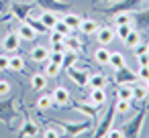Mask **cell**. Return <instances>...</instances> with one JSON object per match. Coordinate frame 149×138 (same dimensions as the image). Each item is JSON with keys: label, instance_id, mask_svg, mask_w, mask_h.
I'll use <instances>...</instances> for the list:
<instances>
[{"label": "cell", "instance_id": "cell-1", "mask_svg": "<svg viewBox=\"0 0 149 138\" xmlns=\"http://www.w3.org/2000/svg\"><path fill=\"white\" fill-rule=\"evenodd\" d=\"M114 81L120 85V83H135V81H139V77H137V71H133V69H129L127 65H123V67H118V69H114Z\"/></svg>", "mask_w": 149, "mask_h": 138}, {"label": "cell", "instance_id": "cell-2", "mask_svg": "<svg viewBox=\"0 0 149 138\" xmlns=\"http://www.w3.org/2000/svg\"><path fill=\"white\" fill-rule=\"evenodd\" d=\"M96 35H98L96 39H98V43H100L102 47H108V45L116 39V35H114V31H112L110 27H102V29H98Z\"/></svg>", "mask_w": 149, "mask_h": 138}, {"label": "cell", "instance_id": "cell-3", "mask_svg": "<svg viewBox=\"0 0 149 138\" xmlns=\"http://www.w3.org/2000/svg\"><path fill=\"white\" fill-rule=\"evenodd\" d=\"M143 118H145V112H141L129 126H125L123 128V132H125V136H139V132H141V126H143Z\"/></svg>", "mask_w": 149, "mask_h": 138}, {"label": "cell", "instance_id": "cell-4", "mask_svg": "<svg viewBox=\"0 0 149 138\" xmlns=\"http://www.w3.org/2000/svg\"><path fill=\"white\" fill-rule=\"evenodd\" d=\"M106 102V89L104 87H92L90 95H88V104L92 106H102Z\"/></svg>", "mask_w": 149, "mask_h": 138}, {"label": "cell", "instance_id": "cell-5", "mask_svg": "<svg viewBox=\"0 0 149 138\" xmlns=\"http://www.w3.org/2000/svg\"><path fill=\"white\" fill-rule=\"evenodd\" d=\"M116 114V110H114V102H112V106H110V110H108V116H104V120H102V124H100V128L96 130V134L94 136H106V132L110 130V126H112V116Z\"/></svg>", "mask_w": 149, "mask_h": 138}, {"label": "cell", "instance_id": "cell-6", "mask_svg": "<svg viewBox=\"0 0 149 138\" xmlns=\"http://www.w3.org/2000/svg\"><path fill=\"white\" fill-rule=\"evenodd\" d=\"M19 45H21V37H19V33H8V35L4 37V41H2V47H4L8 53L17 51Z\"/></svg>", "mask_w": 149, "mask_h": 138}, {"label": "cell", "instance_id": "cell-7", "mask_svg": "<svg viewBox=\"0 0 149 138\" xmlns=\"http://www.w3.org/2000/svg\"><path fill=\"white\" fill-rule=\"evenodd\" d=\"M68 75L78 83V87L88 85V71H82V69H74V67H70V69H68Z\"/></svg>", "mask_w": 149, "mask_h": 138}, {"label": "cell", "instance_id": "cell-8", "mask_svg": "<svg viewBox=\"0 0 149 138\" xmlns=\"http://www.w3.org/2000/svg\"><path fill=\"white\" fill-rule=\"evenodd\" d=\"M19 37L23 39V41H35L37 39V31L29 25V23H21V27H19Z\"/></svg>", "mask_w": 149, "mask_h": 138}, {"label": "cell", "instance_id": "cell-9", "mask_svg": "<svg viewBox=\"0 0 149 138\" xmlns=\"http://www.w3.org/2000/svg\"><path fill=\"white\" fill-rule=\"evenodd\" d=\"M51 97H53V104H59V106H65V104L70 102V91H68L65 87H61V85H57V87L53 89V93H51Z\"/></svg>", "mask_w": 149, "mask_h": 138}, {"label": "cell", "instance_id": "cell-10", "mask_svg": "<svg viewBox=\"0 0 149 138\" xmlns=\"http://www.w3.org/2000/svg\"><path fill=\"white\" fill-rule=\"evenodd\" d=\"M31 59H33V61H37V63L47 61V59H49V49H47V47H43V45L33 47V51H31Z\"/></svg>", "mask_w": 149, "mask_h": 138}, {"label": "cell", "instance_id": "cell-11", "mask_svg": "<svg viewBox=\"0 0 149 138\" xmlns=\"http://www.w3.org/2000/svg\"><path fill=\"white\" fill-rule=\"evenodd\" d=\"M108 65H110L112 69H118V67L127 65V59H125V55H123L120 51H110V59H108Z\"/></svg>", "mask_w": 149, "mask_h": 138}, {"label": "cell", "instance_id": "cell-12", "mask_svg": "<svg viewBox=\"0 0 149 138\" xmlns=\"http://www.w3.org/2000/svg\"><path fill=\"white\" fill-rule=\"evenodd\" d=\"M116 97L118 100H133V85L131 83H120L116 87Z\"/></svg>", "mask_w": 149, "mask_h": 138}, {"label": "cell", "instance_id": "cell-13", "mask_svg": "<svg viewBox=\"0 0 149 138\" xmlns=\"http://www.w3.org/2000/svg\"><path fill=\"white\" fill-rule=\"evenodd\" d=\"M94 59H96V63H100V65H108L110 51H108L106 47H102V45H100V49H96V51H94Z\"/></svg>", "mask_w": 149, "mask_h": 138}, {"label": "cell", "instance_id": "cell-14", "mask_svg": "<svg viewBox=\"0 0 149 138\" xmlns=\"http://www.w3.org/2000/svg\"><path fill=\"white\" fill-rule=\"evenodd\" d=\"M76 61H78V53L65 49V53H63V61H61V69H70V67H74Z\"/></svg>", "mask_w": 149, "mask_h": 138}, {"label": "cell", "instance_id": "cell-15", "mask_svg": "<svg viewBox=\"0 0 149 138\" xmlns=\"http://www.w3.org/2000/svg\"><path fill=\"white\" fill-rule=\"evenodd\" d=\"M39 21H41V23H43V25H45V27H47L49 31H51V29L55 27V23H57L59 19H57V16H55L53 12H49V10H45V12H41V16H39Z\"/></svg>", "mask_w": 149, "mask_h": 138}, {"label": "cell", "instance_id": "cell-16", "mask_svg": "<svg viewBox=\"0 0 149 138\" xmlns=\"http://www.w3.org/2000/svg\"><path fill=\"white\" fill-rule=\"evenodd\" d=\"M61 21H63V23H65V25H68V27L72 29V33H74V31H78V29H80L82 16H80V14H65V16L61 19Z\"/></svg>", "mask_w": 149, "mask_h": 138}, {"label": "cell", "instance_id": "cell-17", "mask_svg": "<svg viewBox=\"0 0 149 138\" xmlns=\"http://www.w3.org/2000/svg\"><path fill=\"white\" fill-rule=\"evenodd\" d=\"M98 29H100V27H98L96 21H84V19H82V23H80V31H82L84 35H94Z\"/></svg>", "mask_w": 149, "mask_h": 138}, {"label": "cell", "instance_id": "cell-18", "mask_svg": "<svg viewBox=\"0 0 149 138\" xmlns=\"http://www.w3.org/2000/svg\"><path fill=\"white\" fill-rule=\"evenodd\" d=\"M123 41H125V45H127L129 49H135V47L141 43V35H139V31H135V29H133V31L123 39Z\"/></svg>", "mask_w": 149, "mask_h": 138}, {"label": "cell", "instance_id": "cell-19", "mask_svg": "<svg viewBox=\"0 0 149 138\" xmlns=\"http://www.w3.org/2000/svg\"><path fill=\"white\" fill-rule=\"evenodd\" d=\"M8 69H10V71H23V69H25V59H23L21 55L8 57Z\"/></svg>", "mask_w": 149, "mask_h": 138}, {"label": "cell", "instance_id": "cell-20", "mask_svg": "<svg viewBox=\"0 0 149 138\" xmlns=\"http://www.w3.org/2000/svg\"><path fill=\"white\" fill-rule=\"evenodd\" d=\"M45 85H47V75H45V73H43V75H41V73H35V75L31 77V87H33V89L39 91V89H45Z\"/></svg>", "mask_w": 149, "mask_h": 138}, {"label": "cell", "instance_id": "cell-21", "mask_svg": "<svg viewBox=\"0 0 149 138\" xmlns=\"http://www.w3.org/2000/svg\"><path fill=\"white\" fill-rule=\"evenodd\" d=\"M63 43H65V49H68V51H76V53L82 51V43H80L78 37H70V35H68V37L63 39Z\"/></svg>", "mask_w": 149, "mask_h": 138}, {"label": "cell", "instance_id": "cell-22", "mask_svg": "<svg viewBox=\"0 0 149 138\" xmlns=\"http://www.w3.org/2000/svg\"><path fill=\"white\" fill-rule=\"evenodd\" d=\"M145 97H147V87L145 85H139V81H135L133 83V100L143 102Z\"/></svg>", "mask_w": 149, "mask_h": 138}, {"label": "cell", "instance_id": "cell-23", "mask_svg": "<svg viewBox=\"0 0 149 138\" xmlns=\"http://www.w3.org/2000/svg\"><path fill=\"white\" fill-rule=\"evenodd\" d=\"M88 83L92 87H104L106 85V77L102 73H94V75H88Z\"/></svg>", "mask_w": 149, "mask_h": 138}, {"label": "cell", "instance_id": "cell-24", "mask_svg": "<svg viewBox=\"0 0 149 138\" xmlns=\"http://www.w3.org/2000/svg\"><path fill=\"white\" fill-rule=\"evenodd\" d=\"M35 106H37V110H39V112L49 110V108L53 106V97H51V95H41V97L37 100V104H35Z\"/></svg>", "mask_w": 149, "mask_h": 138}, {"label": "cell", "instance_id": "cell-25", "mask_svg": "<svg viewBox=\"0 0 149 138\" xmlns=\"http://www.w3.org/2000/svg\"><path fill=\"white\" fill-rule=\"evenodd\" d=\"M63 126V130H65V134H70V136H78L80 132H84L86 128H88V124H78V126H70V124H61Z\"/></svg>", "mask_w": 149, "mask_h": 138}, {"label": "cell", "instance_id": "cell-26", "mask_svg": "<svg viewBox=\"0 0 149 138\" xmlns=\"http://www.w3.org/2000/svg\"><path fill=\"white\" fill-rule=\"evenodd\" d=\"M114 110H116V114H127V112L131 110V100H118V97H116Z\"/></svg>", "mask_w": 149, "mask_h": 138}, {"label": "cell", "instance_id": "cell-27", "mask_svg": "<svg viewBox=\"0 0 149 138\" xmlns=\"http://www.w3.org/2000/svg\"><path fill=\"white\" fill-rule=\"evenodd\" d=\"M39 134V128L31 122V120H27V124L23 126V130H21V136H37Z\"/></svg>", "mask_w": 149, "mask_h": 138}, {"label": "cell", "instance_id": "cell-28", "mask_svg": "<svg viewBox=\"0 0 149 138\" xmlns=\"http://www.w3.org/2000/svg\"><path fill=\"white\" fill-rule=\"evenodd\" d=\"M59 69H61V67H59L57 63H53V61H49V63L45 65V69H43V73H45L47 77H57V75H59Z\"/></svg>", "mask_w": 149, "mask_h": 138}, {"label": "cell", "instance_id": "cell-29", "mask_svg": "<svg viewBox=\"0 0 149 138\" xmlns=\"http://www.w3.org/2000/svg\"><path fill=\"white\" fill-rule=\"evenodd\" d=\"M25 23H29V25H31V27H33V29H35L37 33H39V31H41V33H45V31H49V29H47V27H45V25H43L41 21H37V19H33V16H29V19H25Z\"/></svg>", "mask_w": 149, "mask_h": 138}, {"label": "cell", "instance_id": "cell-30", "mask_svg": "<svg viewBox=\"0 0 149 138\" xmlns=\"http://www.w3.org/2000/svg\"><path fill=\"white\" fill-rule=\"evenodd\" d=\"M131 31H133V27H131V25H116V31H114V35H116L120 41H123V39H125V37L131 33Z\"/></svg>", "mask_w": 149, "mask_h": 138}, {"label": "cell", "instance_id": "cell-31", "mask_svg": "<svg viewBox=\"0 0 149 138\" xmlns=\"http://www.w3.org/2000/svg\"><path fill=\"white\" fill-rule=\"evenodd\" d=\"M53 31H57V33H61V35H65V37H68V35H72V29H70V27H68V25H65V23H63L61 19H59V21L55 23Z\"/></svg>", "mask_w": 149, "mask_h": 138}, {"label": "cell", "instance_id": "cell-32", "mask_svg": "<svg viewBox=\"0 0 149 138\" xmlns=\"http://www.w3.org/2000/svg\"><path fill=\"white\" fill-rule=\"evenodd\" d=\"M114 23H116V25H131L133 21H131V16H129L127 12H120V14H116Z\"/></svg>", "mask_w": 149, "mask_h": 138}, {"label": "cell", "instance_id": "cell-33", "mask_svg": "<svg viewBox=\"0 0 149 138\" xmlns=\"http://www.w3.org/2000/svg\"><path fill=\"white\" fill-rule=\"evenodd\" d=\"M137 77H139L141 81L149 79V65H141V67L137 69Z\"/></svg>", "mask_w": 149, "mask_h": 138}, {"label": "cell", "instance_id": "cell-34", "mask_svg": "<svg viewBox=\"0 0 149 138\" xmlns=\"http://www.w3.org/2000/svg\"><path fill=\"white\" fill-rule=\"evenodd\" d=\"M149 51V45H145V43H139L137 47H135V57H139V55H145Z\"/></svg>", "mask_w": 149, "mask_h": 138}, {"label": "cell", "instance_id": "cell-35", "mask_svg": "<svg viewBox=\"0 0 149 138\" xmlns=\"http://www.w3.org/2000/svg\"><path fill=\"white\" fill-rule=\"evenodd\" d=\"M8 93H10V83L2 79L0 81V95H8Z\"/></svg>", "mask_w": 149, "mask_h": 138}, {"label": "cell", "instance_id": "cell-36", "mask_svg": "<svg viewBox=\"0 0 149 138\" xmlns=\"http://www.w3.org/2000/svg\"><path fill=\"white\" fill-rule=\"evenodd\" d=\"M49 39H51V43H59V41L65 39V35H61V33H57V31L51 29V37H49Z\"/></svg>", "mask_w": 149, "mask_h": 138}, {"label": "cell", "instance_id": "cell-37", "mask_svg": "<svg viewBox=\"0 0 149 138\" xmlns=\"http://www.w3.org/2000/svg\"><path fill=\"white\" fill-rule=\"evenodd\" d=\"M43 136L45 138H55V136H61V132L59 130H53V128H47V130H43Z\"/></svg>", "mask_w": 149, "mask_h": 138}, {"label": "cell", "instance_id": "cell-38", "mask_svg": "<svg viewBox=\"0 0 149 138\" xmlns=\"http://www.w3.org/2000/svg\"><path fill=\"white\" fill-rule=\"evenodd\" d=\"M106 136H110V138H120V136H125V132L118 130V128H110V130L106 132Z\"/></svg>", "mask_w": 149, "mask_h": 138}, {"label": "cell", "instance_id": "cell-39", "mask_svg": "<svg viewBox=\"0 0 149 138\" xmlns=\"http://www.w3.org/2000/svg\"><path fill=\"white\" fill-rule=\"evenodd\" d=\"M0 71H8V57L0 55Z\"/></svg>", "mask_w": 149, "mask_h": 138}, {"label": "cell", "instance_id": "cell-40", "mask_svg": "<svg viewBox=\"0 0 149 138\" xmlns=\"http://www.w3.org/2000/svg\"><path fill=\"white\" fill-rule=\"evenodd\" d=\"M51 51H59V53H63V51H65V43H63V41H59V43H51Z\"/></svg>", "mask_w": 149, "mask_h": 138}, {"label": "cell", "instance_id": "cell-41", "mask_svg": "<svg viewBox=\"0 0 149 138\" xmlns=\"http://www.w3.org/2000/svg\"><path fill=\"white\" fill-rule=\"evenodd\" d=\"M137 19H143L141 21V27H149V12H141Z\"/></svg>", "mask_w": 149, "mask_h": 138}, {"label": "cell", "instance_id": "cell-42", "mask_svg": "<svg viewBox=\"0 0 149 138\" xmlns=\"http://www.w3.org/2000/svg\"><path fill=\"white\" fill-rule=\"evenodd\" d=\"M145 87H147V91H149V79H145Z\"/></svg>", "mask_w": 149, "mask_h": 138}, {"label": "cell", "instance_id": "cell-43", "mask_svg": "<svg viewBox=\"0 0 149 138\" xmlns=\"http://www.w3.org/2000/svg\"><path fill=\"white\" fill-rule=\"evenodd\" d=\"M147 63H149V51H147Z\"/></svg>", "mask_w": 149, "mask_h": 138}, {"label": "cell", "instance_id": "cell-44", "mask_svg": "<svg viewBox=\"0 0 149 138\" xmlns=\"http://www.w3.org/2000/svg\"><path fill=\"white\" fill-rule=\"evenodd\" d=\"M27 2H35V0H27Z\"/></svg>", "mask_w": 149, "mask_h": 138}]
</instances>
